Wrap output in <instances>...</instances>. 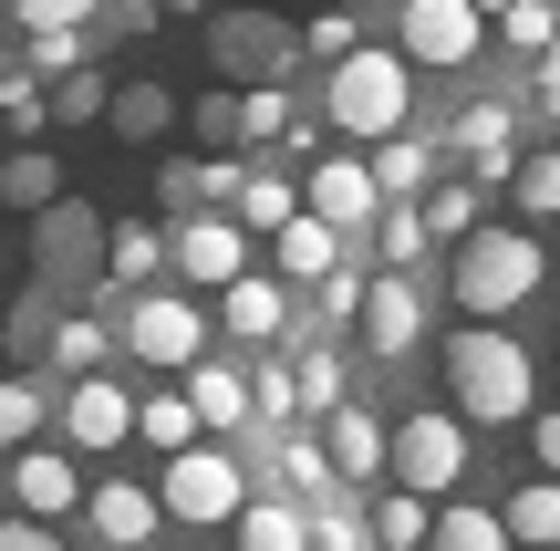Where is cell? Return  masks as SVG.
I'll list each match as a JSON object with an SVG mask.
<instances>
[{
  "label": "cell",
  "mask_w": 560,
  "mask_h": 551,
  "mask_svg": "<svg viewBox=\"0 0 560 551\" xmlns=\"http://www.w3.org/2000/svg\"><path fill=\"white\" fill-rule=\"evenodd\" d=\"M446 386H457V427H520L540 406V354L499 323H467L446 344Z\"/></svg>",
  "instance_id": "1"
},
{
  "label": "cell",
  "mask_w": 560,
  "mask_h": 551,
  "mask_svg": "<svg viewBox=\"0 0 560 551\" xmlns=\"http://www.w3.org/2000/svg\"><path fill=\"white\" fill-rule=\"evenodd\" d=\"M208 62H219V94H291L301 73V32L270 11H208Z\"/></svg>",
  "instance_id": "2"
},
{
  "label": "cell",
  "mask_w": 560,
  "mask_h": 551,
  "mask_svg": "<svg viewBox=\"0 0 560 551\" xmlns=\"http://www.w3.org/2000/svg\"><path fill=\"white\" fill-rule=\"evenodd\" d=\"M540 240L529 229H467L457 240V312L467 323H499V312H520L529 291H540Z\"/></svg>",
  "instance_id": "3"
},
{
  "label": "cell",
  "mask_w": 560,
  "mask_h": 551,
  "mask_svg": "<svg viewBox=\"0 0 560 551\" xmlns=\"http://www.w3.org/2000/svg\"><path fill=\"white\" fill-rule=\"evenodd\" d=\"M405 104H416V73H405L395 53H342L332 83H322V115H332V136H405Z\"/></svg>",
  "instance_id": "4"
},
{
  "label": "cell",
  "mask_w": 560,
  "mask_h": 551,
  "mask_svg": "<svg viewBox=\"0 0 560 551\" xmlns=\"http://www.w3.org/2000/svg\"><path fill=\"white\" fill-rule=\"evenodd\" d=\"M384 469H395L405 500L436 510V500L467 479V427H457V416H405V427H384Z\"/></svg>",
  "instance_id": "5"
},
{
  "label": "cell",
  "mask_w": 560,
  "mask_h": 551,
  "mask_svg": "<svg viewBox=\"0 0 560 551\" xmlns=\"http://www.w3.org/2000/svg\"><path fill=\"white\" fill-rule=\"evenodd\" d=\"M115 344L136 354V365H156V375H187V365L208 354V312L177 302V291H136L125 323H115Z\"/></svg>",
  "instance_id": "6"
},
{
  "label": "cell",
  "mask_w": 560,
  "mask_h": 551,
  "mask_svg": "<svg viewBox=\"0 0 560 551\" xmlns=\"http://www.w3.org/2000/svg\"><path fill=\"white\" fill-rule=\"evenodd\" d=\"M395 32H405V53H395L405 73H416V62H425V73H467V62H478V42H488V21L467 11V0H405Z\"/></svg>",
  "instance_id": "7"
},
{
  "label": "cell",
  "mask_w": 560,
  "mask_h": 551,
  "mask_svg": "<svg viewBox=\"0 0 560 551\" xmlns=\"http://www.w3.org/2000/svg\"><path fill=\"white\" fill-rule=\"evenodd\" d=\"M156 510H166V520H240V510H249V479H240V458H219V448H187V458H166V490H156Z\"/></svg>",
  "instance_id": "8"
},
{
  "label": "cell",
  "mask_w": 560,
  "mask_h": 551,
  "mask_svg": "<svg viewBox=\"0 0 560 551\" xmlns=\"http://www.w3.org/2000/svg\"><path fill=\"white\" fill-rule=\"evenodd\" d=\"M32 271H42L52 291L94 282V271H104V219H94L83 198H52V208L32 219Z\"/></svg>",
  "instance_id": "9"
},
{
  "label": "cell",
  "mask_w": 560,
  "mask_h": 551,
  "mask_svg": "<svg viewBox=\"0 0 560 551\" xmlns=\"http://www.w3.org/2000/svg\"><path fill=\"white\" fill-rule=\"evenodd\" d=\"M166 261H177L187 282H208V291L249 282V240H240L229 219H177V229H166Z\"/></svg>",
  "instance_id": "10"
},
{
  "label": "cell",
  "mask_w": 560,
  "mask_h": 551,
  "mask_svg": "<svg viewBox=\"0 0 560 551\" xmlns=\"http://www.w3.org/2000/svg\"><path fill=\"white\" fill-rule=\"evenodd\" d=\"M177 115H187V94H166L156 73H125L115 94H104V136H115V146H166Z\"/></svg>",
  "instance_id": "11"
},
{
  "label": "cell",
  "mask_w": 560,
  "mask_h": 551,
  "mask_svg": "<svg viewBox=\"0 0 560 551\" xmlns=\"http://www.w3.org/2000/svg\"><path fill=\"white\" fill-rule=\"evenodd\" d=\"M374 208L384 198H374V177H363V157H322L312 177H301V219H322L332 240H342V229H363Z\"/></svg>",
  "instance_id": "12"
},
{
  "label": "cell",
  "mask_w": 560,
  "mask_h": 551,
  "mask_svg": "<svg viewBox=\"0 0 560 551\" xmlns=\"http://www.w3.org/2000/svg\"><path fill=\"white\" fill-rule=\"evenodd\" d=\"M363 354H416V333H425V302H416V282L405 271H374L363 282Z\"/></svg>",
  "instance_id": "13"
},
{
  "label": "cell",
  "mask_w": 560,
  "mask_h": 551,
  "mask_svg": "<svg viewBox=\"0 0 560 551\" xmlns=\"http://www.w3.org/2000/svg\"><path fill=\"white\" fill-rule=\"evenodd\" d=\"M11 500H21V520L52 531L62 510H83V469H73L62 448H21V458H11Z\"/></svg>",
  "instance_id": "14"
},
{
  "label": "cell",
  "mask_w": 560,
  "mask_h": 551,
  "mask_svg": "<svg viewBox=\"0 0 560 551\" xmlns=\"http://www.w3.org/2000/svg\"><path fill=\"white\" fill-rule=\"evenodd\" d=\"M509 146H520V104H509V94L457 104V157L478 167V187H499V177H509Z\"/></svg>",
  "instance_id": "15"
},
{
  "label": "cell",
  "mask_w": 560,
  "mask_h": 551,
  "mask_svg": "<svg viewBox=\"0 0 560 551\" xmlns=\"http://www.w3.org/2000/svg\"><path fill=\"white\" fill-rule=\"evenodd\" d=\"M83 520H94V541H104V551H145V541L166 531L156 490H136V479H104V490L83 500Z\"/></svg>",
  "instance_id": "16"
},
{
  "label": "cell",
  "mask_w": 560,
  "mask_h": 551,
  "mask_svg": "<svg viewBox=\"0 0 560 551\" xmlns=\"http://www.w3.org/2000/svg\"><path fill=\"white\" fill-rule=\"evenodd\" d=\"M62 437H73V448H125V437H136V395L83 375V386L62 395Z\"/></svg>",
  "instance_id": "17"
},
{
  "label": "cell",
  "mask_w": 560,
  "mask_h": 551,
  "mask_svg": "<svg viewBox=\"0 0 560 551\" xmlns=\"http://www.w3.org/2000/svg\"><path fill=\"white\" fill-rule=\"evenodd\" d=\"M177 395H187V416H198V437H229V427H249V375H240V365H219V354H198Z\"/></svg>",
  "instance_id": "18"
},
{
  "label": "cell",
  "mask_w": 560,
  "mask_h": 551,
  "mask_svg": "<svg viewBox=\"0 0 560 551\" xmlns=\"http://www.w3.org/2000/svg\"><path fill=\"white\" fill-rule=\"evenodd\" d=\"M219 323L240 333L249 354H260V344H280V333H291V302H280V282H260V271H249V282L219 291Z\"/></svg>",
  "instance_id": "19"
},
{
  "label": "cell",
  "mask_w": 560,
  "mask_h": 551,
  "mask_svg": "<svg viewBox=\"0 0 560 551\" xmlns=\"http://www.w3.org/2000/svg\"><path fill=\"white\" fill-rule=\"evenodd\" d=\"M332 479H384V427L363 406H332V448H322Z\"/></svg>",
  "instance_id": "20"
},
{
  "label": "cell",
  "mask_w": 560,
  "mask_h": 551,
  "mask_svg": "<svg viewBox=\"0 0 560 551\" xmlns=\"http://www.w3.org/2000/svg\"><path fill=\"white\" fill-rule=\"evenodd\" d=\"M52 198H62V167L42 157V146H11V157H0V208H21V219H42Z\"/></svg>",
  "instance_id": "21"
},
{
  "label": "cell",
  "mask_w": 560,
  "mask_h": 551,
  "mask_svg": "<svg viewBox=\"0 0 560 551\" xmlns=\"http://www.w3.org/2000/svg\"><path fill=\"white\" fill-rule=\"evenodd\" d=\"M363 177H374V198H395V208H416V198H425V177H436V157H425L416 136H384V146H374V167H363Z\"/></svg>",
  "instance_id": "22"
},
{
  "label": "cell",
  "mask_w": 560,
  "mask_h": 551,
  "mask_svg": "<svg viewBox=\"0 0 560 551\" xmlns=\"http://www.w3.org/2000/svg\"><path fill=\"white\" fill-rule=\"evenodd\" d=\"M425 551H509V531H499L488 500H446V510L425 520Z\"/></svg>",
  "instance_id": "23"
},
{
  "label": "cell",
  "mask_w": 560,
  "mask_h": 551,
  "mask_svg": "<svg viewBox=\"0 0 560 551\" xmlns=\"http://www.w3.org/2000/svg\"><path fill=\"white\" fill-rule=\"evenodd\" d=\"M156 271H166V229L156 219L104 229V282H156Z\"/></svg>",
  "instance_id": "24"
},
{
  "label": "cell",
  "mask_w": 560,
  "mask_h": 551,
  "mask_svg": "<svg viewBox=\"0 0 560 551\" xmlns=\"http://www.w3.org/2000/svg\"><path fill=\"white\" fill-rule=\"evenodd\" d=\"M104 354H115V333H104L94 312H52V344H42V365H62V375L83 386V375H94Z\"/></svg>",
  "instance_id": "25"
},
{
  "label": "cell",
  "mask_w": 560,
  "mask_h": 551,
  "mask_svg": "<svg viewBox=\"0 0 560 551\" xmlns=\"http://www.w3.org/2000/svg\"><path fill=\"white\" fill-rule=\"evenodd\" d=\"M229 531H240V551H312V520H301L291 500H249Z\"/></svg>",
  "instance_id": "26"
},
{
  "label": "cell",
  "mask_w": 560,
  "mask_h": 551,
  "mask_svg": "<svg viewBox=\"0 0 560 551\" xmlns=\"http://www.w3.org/2000/svg\"><path fill=\"white\" fill-rule=\"evenodd\" d=\"M499 531L529 541V551H560V479H529V490L499 510Z\"/></svg>",
  "instance_id": "27"
},
{
  "label": "cell",
  "mask_w": 560,
  "mask_h": 551,
  "mask_svg": "<svg viewBox=\"0 0 560 551\" xmlns=\"http://www.w3.org/2000/svg\"><path fill=\"white\" fill-rule=\"evenodd\" d=\"M291 354H301V365H291V395H301L312 416H332V406H342V365H332V344H322V333H291Z\"/></svg>",
  "instance_id": "28"
},
{
  "label": "cell",
  "mask_w": 560,
  "mask_h": 551,
  "mask_svg": "<svg viewBox=\"0 0 560 551\" xmlns=\"http://www.w3.org/2000/svg\"><path fill=\"white\" fill-rule=\"evenodd\" d=\"M280 271H291V282H332V271H342V250H332V229H322V219H291V229H280Z\"/></svg>",
  "instance_id": "29"
},
{
  "label": "cell",
  "mask_w": 560,
  "mask_h": 551,
  "mask_svg": "<svg viewBox=\"0 0 560 551\" xmlns=\"http://www.w3.org/2000/svg\"><path fill=\"white\" fill-rule=\"evenodd\" d=\"M270 479L291 490V510H301V500H322V490H332V469H322V437H270Z\"/></svg>",
  "instance_id": "30"
},
{
  "label": "cell",
  "mask_w": 560,
  "mask_h": 551,
  "mask_svg": "<svg viewBox=\"0 0 560 551\" xmlns=\"http://www.w3.org/2000/svg\"><path fill=\"white\" fill-rule=\"evenodd\" d=\"M187 136H198V167L240 157V94H198L187 104Z\"/></svg>",
  "instance_id": "31"
},
{
  "label": "cell",
  "mask_w": 560,
  "mask_h": 551,
  "mask_svg": "<svg viewBox=\"0 0 560 551\" xmlns=\"http://www.w3.org/2000/svg\"><path fill=\"white\" fill-rule=\"evenodd\" d=\"M136 437H145V448H166V458L208 448V437H198V416H187V395H145V406H136Z\"/></svg>",
  "instance_id": "32"
},
{
  "label": "cell",
  "mask_w": 560,
  "mask_h": 551,
  "mask_svg": "<svg viewBox=\"0 0 560 551\" xmlns=\"http://www.w3.org/2000/svg\"><path fill=\"white\" fill-rule=\"evenodd\" d=\"M104 94H115V83H104L94 62H83V73L42 83V115H52V125H104Z\"/></svg>",
  "instance_id": "33"
},
{
  "label": "cell",
  "mask_w": 560,
  "mask_h": 551,
  "mask_svg": "<svg viewBox=\"0 0 560 551\" xmlns=\"http://www.w3.org/2000/svg\"><path fill=\"white\" fill-rule=\"evenodd\" d=\"M249 406H260L270 427H291V416H301V395H291V365H280V354H249Z\"/></svg>",
  "instance_id": "34"
},
{
  "label": "cell",
  "mask_w": 560,
  "mask_h": 551,
  "mask_svg": "<svg viewBox=\"0 0 560 551\" xmlns=\"http://www.w3.org/2000/svg\"><path fill=\"white\" fill-rule=\"evenodd\" d=\"M499 42H509V53H529V62H540L550 42H560V11H540V0H509V11H499Z\"/></svg>",
  "instance_id": "35"
},
{
  "label": "cell",
  "mask_w": 560,
  "mask_h": 551,
  "mask_svg": "<svg viewBox=\"0 0 560 551\" xmlns=\"http://www.w3.org/2000/svg\"><path fill=\"white\" fill-rule=\"evenodd\" d=\"M425 520H436V510H425V500H405V490L374 500V541H384V551H425Z\"/></svg>",
  "instance_id": "36"
},
{
  "label": "cell",
  "mask_w": 560,
  "mask_h": 551,
  "mask_svg": "<svg viewBox=\"0 0 560 551\" xmlns=\"http://www.w3.org/2000/svg\"><path fill=\"white\" fill-rule=\"evenodd\" d=\"M416 229L425 240H467V229H478V187H436V198L416 208Z\"/></svg>",
  "instance_id": "37"
},
{
  "label": "cell",
  "mask_w": 560,
  "mask_h": 551,
  "mask_svg": "<svg viewBox=\"0 0 560 551\" xmlns=\"http://www.w3.org/2000/svg\"><path fill=\"white\" fill-rule=\"evenodd\" d=\"M509 198H520L529 219H550V208H560V157H520V167H509Z\"/></svg>",
  "instance_id": "38"
},
{
  "label": "cell",
  "mask_w": 560,
  "mask_h": 551,
  "mask_svg": "<svg viewBox=\"0 0 560 551\" xmlns=\"http://www.w3.org/2000/svg\"><path fill=\"white\" fill-rule=\"evenodd\" d=\"M291 115H301L291 94H240V146H280V136H291Z\"/></svg>",
  "instance_id": "39"
},
{
  "label": "cell",
  "mask_w": 560,
  "mask_h": 551,
  "mask_svg": "<svg viewBox=\"0 0 560 551\" xmlns=\"http://www.w3.org/2000/svg\"><path fill=\"white\" fill-rule=\"evenodd\" d=\"M42 125H52V115H42V83L32 73H0V136H42Z\"/></svg>",
  "instance_id": "40"
},
{
  "label": "cell",
  "mask_w": 560,
  "mask_h": 551,
  "mask_svg": "<svg viewBox=\"0 0 560 551\" xmlns=\"http://www.w3.org/2000/svg\"><path fill=\"white\" fill-rule=\"evenodd\" d=\"M21 437H42V386L0 375V448H21Z\"/></svg>",
  "instance_id": "41"
},
{
  "label": "cell",
  "mask_w": 560,
  "mask_h": 551,
  "mask_svg": "<svg viewBox=\"0 0 560 551\" xmlns=\"http://www.w3.org/2000/svg\"><path fill=\"white\" fill-rule=\"evenodd\" d=\"M156 198L177 208V219H198V208H208V167H198V157H166V167H156Z\"/></svg>",
  "instance_id": "42"
},
{
  "label": "cell",
  "mask_w": 560,
  "mask_h": 551,
  "mask_svg": "<svg viewBox=\"0 0 560 551\" xmlns=\"http://www.w3.org/2000/svg\"><path fill=\"white\" fill-rule=\"evenodd\" d=\"M0 344H11V354H42V344H52V302H42V291H21L11 323H0Z\"/></svg>",
  "instance_id": "43"
},
{
  "label": "cell",
  "mask_w": 560,
  "mask_h": 551,
  "mask_svg": "<svg viewBox=\"0 0 560 551\" xmlns=\"http://www.w3.org/2000/svg\"><path fill=\"white\" fill-rule=\"evenodd\" d=\"M83 73V32H32V83H62Z\"/></svg>",
  "instance_id": "44"
},
{
  "label": "cell",
  "mask_w": 560,
  "mask_h": 551,
  "mask_svg": "<svg viewBox=\"0 0 560 551\" xmlns=\"http://www.w3.org/2000/svg\"><path fill=\"white\" fill-rule=\"evenodd\" d=\"M11 11H21V32H83L104 0H11Z\"/></svg>",
  "instance_id": "45"
},
{
  "label": "cell",
  "mask_w": 560,
  "mask_h": 551,
  "mask_svg": "<svg viewBox=\"0 0 560 551\" xmlns=\"http://www.w3.org/2000/svg\"><path fill=\"white\" fill-rule=\"evenodd\" d=\"M374 250H384V261H416V250H425V229H416V208H374Z\"/></svg>",
  "instance_id": "46"
},
{
  "label": "cell",
  "mask_w": 560,
  "mask_h": 551,
  "mask_svg": "<svg viewBox=\"0 0 560 551\" xmlns=\"http://www.w3.org/2000/svg\"><path fill=\"white\" fill-rule=\"evenodd\" d=\"M312 302H322V344H332V323H353V312H363V271H332Z\"/></svg>",
  "instance_id": "47"
},
{
  "label": "cell",
  "mask_w": 560,
  "mask_h": 551,
  "mask_svg": "<svg viewBox=\"0 0 560 551\" xmlns=\"http://www.w3.org/2000/svg\"><path fill=\"white\" fill-rule=\"evenodd\" d=\"M301 520H312V551H363V520L332 510V500H322V510H301Z\"/></svg>",
  "instance_id": "48"
},
{
  "label": "cell",
  "mask_w": 560,
  "mask_h": 551,
  "mask_svg": "<svg viewBox=\"0 0 560 551\" xmlns=\"http://www.w3.org/2000/svg\"><path fill=\"white\" fill-rule=\"evenodd\" d=\"M301 53H312V62H342V53H363V42H353V21H342V11H322L312 32H301Z\"/></svg>",
  "instance_id": "49"
},
{
  "label": "cell",
  "mask_w": 560,
  "mask_h": 551,
  "mask_svg": "<svg viewBox=\"0 0 560 551\" xmlns=\"http://www.w3.org/2000/svg\"><path fill=\"white\" fill-rule=\"evenodd\" d=\"M529 104H550V115H560V42H550L540 62H529Z\"/></svg>",
  "instance_id": "50"
},
{
  "label": "cell",
  "mask_w": 560,
  "mask_h": 551,
  "mask_svg": "<svg viewBox=\"0 0 560 551\" xmlns=\"http://www.w3.org/2000/svg\"><path fill=\"white\" fill-rule=\"evenodd\" d=\"M0 551H62V531H42V520H0Z\"/></svg>",
  "instance_id": "51"
},
{
  "label": "cell",
  "mask_w": 560,
  "mask_h": 551,
  "mask_svg": "<svg viewBox=\"0 0 560 551\" xmlns=\"http://www.w3.org/2000/svg\"><path fill=\"white\" fill-rule=\"evenodd\" d=\"M529 448H540V479H560V406L529 416Z\"/></svg>",
  "instance_id": "52"
},
{
  "label": "cell",
  "mask_w": 560,
  "mask_h": 551,
  "mask_svg": "<svg viewBox=\"0 0 560 551\" xmlns=\"http://www.w3.org/2000/svg\"><path fill=\"white\" fill-rule=\"evenodd\" d=\"M467 11H478V21H488V11H509V0H467Z\"/></svg>",
  "instance_id": "53"
},
{
  "label": "cell",
  "mask_w": 560,
  "mask_h": 551,
  "mask_svg": "<svg viewBox=\"0 0 560 551\" xmlns=\"http://www.w3.org/2000/svg\"><path fill=\"white\" fill-rule=\"evenodd\" d=\"M270 11H301V0H270Z\"/></svg>",
  "instance_id": "54"
},
{
  "label": "cell",
  "mask_w": 560,
  "mask_h": 551,
  "mask_svg": "<svg viewBox=\"0 0 560 551\" xmlns=\"http://www.w3.org/2000/svg\"><path fill=\"white\" fill-rule=\"evenodd\" d=\"M540 11H560V0H540Z\"/></svg>",
  "instance_id": "55"
}]
</instances>
